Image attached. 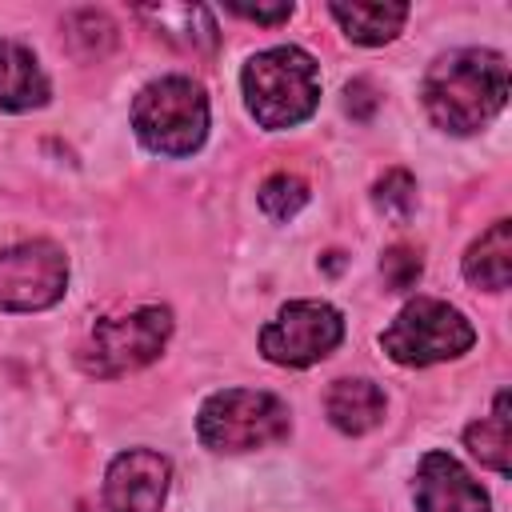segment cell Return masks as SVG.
I'll list each match as a JSON object with an SVG mask.
<instances>
[{
	"mask_svg": "<svg viewBox=\"0 0 512 512\" xmlns=\"http://www.w3.org/2000/svg\"><path fill=\"white\" fill-rule=\"evenodd\" d=\"M292 432V412L280 396L260 388H220L196 412V436L204 448L236 456L256 452Z\"/></svg>",
	"mask_w": 512,
	"mask_h": 512,
	"instance_id": "277c9868",
	"label": "cell"
},
{
	"mask_svg": "<svg viewBox=\"0 0 512 512\" xmlns=\"http://www.w3.org/2000/svg\"><path fill=\"white\" fill-rule=\"evenodd\" d=\"M476 344V328L460 308L436 296H416L408 300L396 320L380 332V348L404 364V368H428L464 356Z\"/></svg>",
	"mask_w": 512,
	"mask_h": 512,
	"instance_id": "5b68a950",
	"label": "cell"
},
{
	"mask_svg": "<svg viewBox=\"0 0 512 512\" xmlns=\"http://www.w3.org/2000/svg\"><path fill=\"white\" fill-rule=\"evenodd\" d=\"M420 272H424V260H420V252H416L412 244H392V248H384V256H380L384 288L408 292V288H416Z\"/></svg>",
	"mask_w": 512,
	"mask_h": 512,
	"instance_id": "d6986e66",
	"label": "cell"
},
{
	"mask_svg": "<svg viewBox=\"0 0 512 512\" xmlns=\"http://www.w3.org/2000/svg\"><path fill=\"white\" fill-rule=\"evenodd\" d=\"M244 104L252 120L268 132L304 124L320 104V68L296 44H276L248 56L240 72Z\"/></svg>",
	"mask_w": 512,
	"mask_h": 512,
	"instance_id": "7a4b0ae2",
	"label": "cell"
},
{
	"mask_svg": "<svg viewBox=\"0 0 512 512\" xmlns=\"http://www.w3.org/2000/svg\"><path fill=\"white\" fill-rule=\"evenodd\" d=\"M372 204L392 216V220H408L416 208V180L408 168H388L376 184H372Z\"/></svg>",
	"mask_w": 512,
	"mask_h": 512,
	"instance_id": "ac0fdd59",
	"label": "cell"
},
{
	"mask_svg": "<svg viewBox=\"0 0 512 512\" xmlns=\"http://www.w3.org/2000/svg\"><path fill=\"white\" fill-rule=\"evenodd\" d=\"M376 104H380V96H376L372 80L360 76V80H352V84L344 88V112H348L352 120H372Z\"/></svg>",
	"mask_w": 512,
	"mask_h": 512,
	"instance_id": "ffe728a7",
	"label": "cell"
},
{
	"mask_svg": "<svg viewBox=\"0 0 512 512\" xmlns=\"http://www.w3.org/2000/svg\"><path fill=\"white\" fill-rule=\"evenodd\" d=\"M464 280L484 292H504L512 280V224L496 220L464 252Z\"/></svg>",
	"mask_w": 512,
	"mask_h": 512,
	"instance_id": "4fadbf2b",
	"label": "cell"
},
{
	"mask_svg": "<svg viewBox=\"0 0 512 512\" xmlns=\"http://www.w3.org/2000/svg\"><path fill=\"white\" fill-rule=\"evenodd\" d=\"M172 336V312L164 304H140L124 316L100 320L84 348H80V368L92 376H124L144 364H152Z\"/></svg>",
	"mask_w": 512,
	"mask_h": 512,
	"instance_id": "8992f818",
	"label": "cell"
},
{
	"mask_svg": "<svg viewBox=\"0 0 512 512\" xmlns=\"http://www.w3.org/2000/svg\"><path fill=\"white\" fill-rule=\"evenodd\" d=\"M132 128L156 156H192L208 136V96L192 76H160L136 92Z\"/></svg>",
	"mask_w": 512,
	"mask_h": 512,
	"instance_id": "3957f363",
	"label": "cell"
},
{
	"mask_svg": "<svg viewBox=\"0 0 512 512\" xmlns=\"http://www.w3.org/2000/svg\"><path fill=\"white\" fill-rule=\"evenodd\" d=\"M340 340L344 316L328 300H292L260 328V352L280 368H308L336 352Z\"/></svg>",
	"mask_w": 512,
	"mask_h": 512,
	"instance_id": "52a82bcc",
	"label": "cell"
},
{
	"mask_svg": "<svg viewBox=\"0 0 512 512\" xmlns=\"http://www.w3.org/2000/svg\"><path fill=\"white\" fill-rule=\"evenodd\" d=\"M144 20L156 24V32L188 52H212L220 32H216V20L204 4H160V8H140Z\"/></svg>",
	"mask_w": 512,
	"mask_h": 512,
	"instance_id": "9a60e30c",
	"label": "cell"
},
{
	"mask_svg": "<svg viewBox=\"0 0 512 512\" xmlns=\"http://www.w3.org/2000/svg\"><path fill=\"white\" fill-rule=\"evenodd\" d=\"M172 464L152 448H128L112 456L104 472V512H160L168 496Z\"/></svg>",
	"mask_w": 512,
	"mask_h": 512,
	"instance_id": "9c48e42d",
	"label": "cell"
},
{
	"mask_svg": "<svg viewBox=\"0 0 512 512\" xmlns=\"http://www.w3.org/2000/svg\"><path fill=\"white\" fill-rule=\"evenodd\" d=\"M384 392L364 380V376H344L328 388L324 396V412L332 420V428H340L344 436H364L384 420Z\"/></svg>",
	"mask_w": 512,
	"mask_h": 512,
	"instance_id": "7c38bea8",
	"label": "cell"
},
{
	"mask_svg": "<svg viewBox=\"0 0 512 512\" xmlns=\"http://www.w3.org/2000/svg\"><path fill=\"white\" fill-rule=\"evenodd\" d=\"M420 100L440 132L472 136L488 128L508 100V64L492 48H456L428 64Z\"/></svg>",
	"mask_w": 512,
	"mask_h": 512,
	"instance_id": "6da1fadb",
	"label": "cell"
},
{
	"mask_svg": "<svg viewBox=\"0 0 512 512\" xmlns=\"http://www.w3.org/2000/svg\"><path fill=\"white\" fill-rule=\"evenodd\" d=\"M308 180L296 176V172H272L264 184H260V208L268 220H292L304 204H308Z\"/></svg>",
	"mask_w": 512,
	"mask_h": 512,
	"instance_id": "e0dca14e",
	"label": "cell"
},
{
	"mask_svg": "<svg viewBox=\"0 0 512 512\" xmlns=\"http://www.w3.org/2000/svg\"><path fill=\"white\" fill-rule=\"evenodd\" d=\"M328 12L344 28V36L356 44H388L400 36L408 20V4H372V0H352V4L332 0Z\"/></svg>",
	"mask_w": 512,
	"mask_h": 512,
	"instance_id": "5bb4252c",
	"label": "cell"
},
{
	"mask_svg": "<svg viewBox=\"0 0 512 512\" xmlns=\"http://www.w3.org/2000/svg\"><path fill=\"white\" fill-rule=\"evenodd\" d=\"M416 512H488V492L448 452H424L412 480Z\"/></svg>",
	"mask_w": 512,
	"mask_h": 512,
	"instance_id": "30bf717a",
	"label": "cell"
},
{
	"mask_svg": "<svg viewBox=\"0 0 512 512\" xmlns=\"http://www.w3.org/2000/svg\"><path fill=\"white\" fill-rule=\"evenodd\" d=\"M228 12L232 16H240V20H256V24H284L288 16H292V4H228Z\"/></svg>",
	"mask_w": 512,
	"mask_h": 512,
	"instance_id": "44dd1931",
	"label": "cell"
},
{
	"mask_svg": "<svg viewBox=\"0 0 512 512\" xmlns=\"http://www.w3.org/2000/svg\"><path fill=\"white\" fill-rule=\"evenodd\" d=\"M48 96H52V84H48V72L40 68V60L24 44L4 40L0 44V108L32 112V108H44Z\"/></svg>",
	"mask_w": 512,
	"mask_h": 512,
	"instance_id": "8fae6325",
	"label": "cell"
},
{
	"mask_svg": "<svg viewBox=\"0 0 512 512\" xmlns=\"http://www.w3.org/2000/svg\"><path fill=\"white\" fill-rule=\"evenodd\" d=\"M68 288V256L52 240H20L0 248V308L44 312Z\"/></svg>",
	"mask_w": 512,
	"mask_h": 512,
	"instance_id": "ba28073f",
	"label": "cell"
},
{
	"mask_svg": "<svg viewBox=\"0 0 512 512\" xmlns=\"http://www.w3.org/2000/svg\"><path fill=\"white\" fill-rule=\"evenodd\" d=\"M464 444H468V452H472L484 468H492V472H500V476L512 472V416H508V392H496L492 416H484V420H476V424L464 428Z\"/></svg>",
	"mask_w": 512,
	"mask_h": 512,
	"instance_id": "2e32d148",
	"label": "cell"
}]
</instances>
